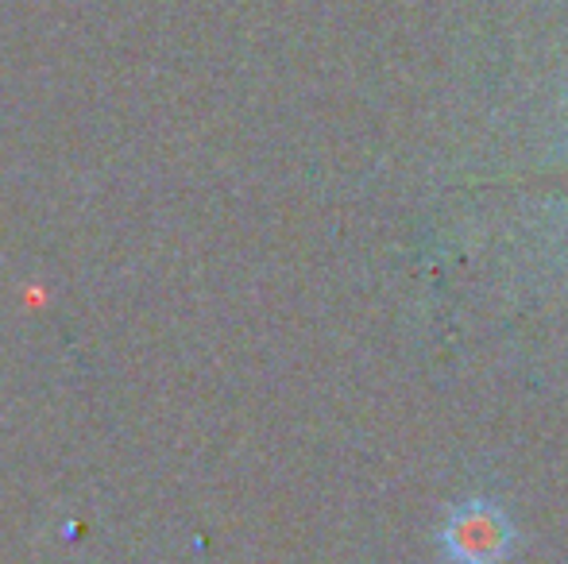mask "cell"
Wrapping results in <instances>:
<instances>
[{
    "mask_svg": "<svg viewBox=\"0 0 568 564\" xmlns=\"http://www.w3.org/2000/svg\"><path fill=\"white\" fill-rule=\"evenodd\" d=\"M510 530L495 506H464L453 519V526L445 530V545L449 557L460 564H491L507 553Z\"/></svg>",
    "mask_w": 568,
    "mask_h": 564,
    "instance_id": "1",
    "label": "cell"
}]
</instances>
